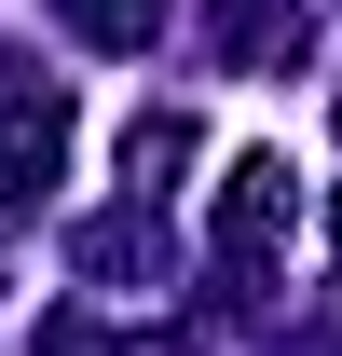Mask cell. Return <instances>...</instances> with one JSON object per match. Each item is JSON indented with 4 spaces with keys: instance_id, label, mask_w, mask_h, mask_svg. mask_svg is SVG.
Returning a JSON list of instances; mask_svg holds the SVG:
<instances>
[{
    "instance_id": "6da1fadb",
    "label": "cell",
    "mask_w": 342,
    "mask_h": 356,
    "mask_svg": "<svg viewBox=\"0 0 342 356\" xmlns=\"http://www.w3.org/2000/svg\"><path fill=\"white\" fill-rule=\"evenodd\" d=\"M301 220V178L288 151H233L219 165V261H274V233Z\"/></svg>"
},
{
    "instance_id": "7a4b0ae2",
    "label": "cell",
    "mask_w": 342,
    "mask_h": 356,
    "mask_svg": "<svg viewBox=\"0 0 342 356\" xmlns=\"http://www.w3.org/2000/svg\"><path fill=\"white\" fill-rule=\"evenodd\" d=\"M55 165H69V110H55V96H14V110H0V192L28 206Z\"/></svg>"
},
{
    "instance_id": "3957f363",
    "label": "cell",
    "mask_w": 342,
    "mask_h": 356,
    "mask_svg": "<svg viewBox=\"0 0 342 356\" xmlns=\"http://www.w3.org/2000/svg\"><path fill=\"white\" fill-rule=\"evenodd\" d=\"M151 261H165V233L137 220V206H124V220H83V274H110V288H124V274H151Z\"/></svg>"
},
{
    "instance_id": "277c9868",
    "label": "cell",
    "mask_w": 342,
    "mask_h": 356,
    "mask_svg": "<svg viewBox=\"0 0 342 356\" xmlns=\"http://www.w3.org/2000/svg\"><path fill=\"white\" fill-rule=\"evenodd\" d=\"M83 42H110V55H151V28H165V0H55Z\"/></svg>"
},
{
    "instance_id": "5b68a950",
    "label": "cell",
    "mask_w": 342,
    "mask_h": 356,
    "mask_svg": "<svg viewBox=\"0 0 342 356\" xmlns=\"http://www.w3.org/2000/svg\"><path fill=\"white\" fill-rule=\"evenodd\" d=\"M206 28H219V55H288V42H301V14H288V0H219Z\"/></svg>"
},
{
    "instance_id": "8992f818",
    "label": "cell",
    "mask_w": 342,
    "mask_h": 356,
    "mask_svg": "<svg viewBox=\"0 0 342 356\" xmlns=\"http://www.w3.org/2000/svg\"><path fill=\"white\" fill-rule=\"evenodd\" d=\"M124 165H137V192L178 178V165H192V124H178V110H137V124H124Z\"/></svg>"
},
{
    "instance_id": "52a82bcc",
    "label": "cell",
    "mask_w": 342,
    "mask_h": 356,
    "mask_svg": "<svg viewBox=\"0 0 342 356\" xmlns=\"http://www.w3.org/2000/svg\"><path fill=\"white\" fill-rule=\"evenodd\" d=\"M329 247H342V206H329Z\"/></svg>"
},
{
    "instance_id": "ba28073f",
    "label": "cell",
    "mask_w": 342,
    "mask_h": 356,
    "mask_svg": "<svg viewBox=\"0 0 342 356\" xmlns=\"http://www.w3.org/2000/svg\"><path fill=\"white\" fill-rule=\"evenodd\" d=\"M329 124H342V96H329Z\"/></svg>"
}]
</instances>
